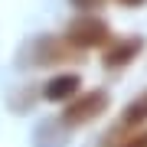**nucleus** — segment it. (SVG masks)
Returning a JSON list of instances; mask_svg holds the SVG:
<instances>
[{"label":"nucleus","mask_w":147,"mask_h":147,"mask_svg":"<svg viewBox=\"0 0 147 147\" xmlns=\"http://www.w3.org/2000/svg\"><path fill=\"white\" fill-rule=\"evenodd\" d=\"M79 92H82V75L79 72H59V75H53V79L39 88L42 101H53V105H65V101H72Z\"/></svg>","instance_id":"6"},{"label":"nucleus","mask_w":147,"mask_h":147,"mask_svg":"<svg viewBox=\"0 0 147 147\" xmlns=\"http://www.w3.org/2000/svg\"><path fill=\"white\" fill-rule=\"evenodd\" d=\"M115 3H121V7H127V10H137V7H144L147 0H115Z\"/></svg>","instance_id":"9"},{"label":"nucleus","mask_w":147,"mask_h":147,"mask_svg":"<svg viewBox=\"0 0 147 147\" xmlns=\"http://www.w3.org/2000/svg\"><path fill=\"white\" fill-rule=\"evenodd\" d=\"M108 105H111L108 88L79 92L72 101H65V108H62V115H59V121H62L69 131H72V127H85V124H92V121H98L101 115H105Z\"/></svg>","instance_id":"2"},{"label":"nucleus","mask_w":147,"mask_h":147,"mask_svg":"<svg viewBox=\"0 0 147 147\" xmlns=\"http://www.w3.org/2000/svg\"><path fill=\"white\" fill-rule=\"evenodd\" d=\"M72 7H79L82 13H98L105 7V0H72Z\"/></svg>","instance_id":"8"},{"label":"nucleus","mask_w":147,"mask_h":147,"mask_svg":"<svg viewBox=\"0 0 147 147\" xmlns=\"http://www.w3.org/2000/svg\"><path fill=\"white\" fill-rule=\"evenodd\" d=\"M137 127H147V88L137 92L131 101L124 105V111H121V118L115 121V127L101 137V147H118V141L124 134L137 131Z\"/></svg>","instance_id":"4"},{"label":"nucleus","mask_w":147,"mask_h":147,"mask_svg":"<svg viewBox=\"0 0 147 147\" xmlns=\"http://www.w3.org/2000/svg\"><path fill=\"white\" fill-rule=\"evenodd\" d=\"M82 56L85 53H79L65 36H39V39H33L30 49H26V62L30 65H39V69L82 62Z\"/></svg>","instance_id":"3"},{"label":"nucleus","mask_w":147,"mask_h":147,"mask_svg":"<svg viewBox=\"0 0 147 147\" xmlns=\"http://www.w3.org/2000/svg\"><path fill=\"white\" fill-rule=\"evenodd\" d=\"M144 53V39L141 36H121V39H111L101 53V65L108 72H121V69L134 65V59H141Z\"/></svg>","instance_id":"5"},{"label":"nucleus","mask_w":147,"mask_h":147,"mask_svg":"<svg viewBox=\"0 0 147 147\" xmlns=\"http://www.w3.org/2000/svg\"><path fill=\"white\" fill-rule=\"evenodd\" d=\"M118 147H147V127H137V131L124 134L118 141Z\"/></svg>","instance_id":"7"},{"label":"nucleus","mask_w":147,"mask_h":147,"mask_svg":"<svg viewBox=\"0 0 147 147\" xmlns=\"http://www.w3.org/2000/svg\"><path fill=\"white\" fill-rule=\"evenodd\" d=\"M62 36L72 42L79 53H92V49H105L115 33H111V23L98 13H82L75 20H69V26L62 30Z\"/></svg>","instance_id":"1"}]
</instances>
